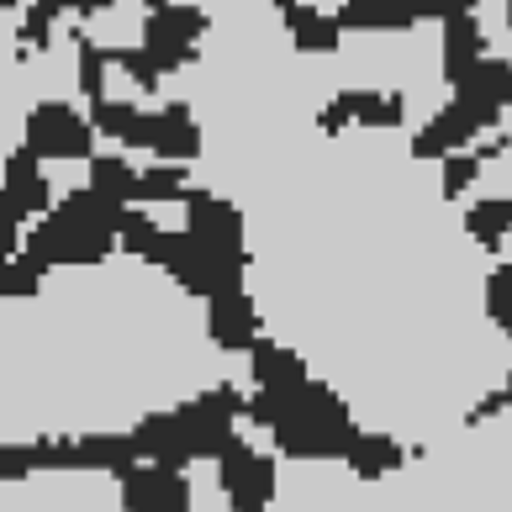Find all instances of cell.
<instances>
[{
	"label": "cell",
	"instance_id": "obj_1",
	"mask_svg": "<svg viewBox=\"0 0 512 512\" xmlns=\"http://www.w3.org/2000/svg\"><path fill=\"white\" fill-rule=\"evenodd\" d=\"M122 217H127V206L106 201V196H96L85 185V191L64 196L53 212L37 217V227L22 238V259L43 280L53 270H85V264H101L111 249H117V238H122Z\"/></svg>",
	"mask_w": 512,
	"mask_h": 512
},
{
	"label": "cell",
	"instance_id": "obj_2",
	"mask_svg": "<svg viewBox=\"0 0 512 512\" xmlns=\"http://www.w3.org/2000/svg\"><path fill=\"white\" fill-rule=\"evenodd\" d=\"M212 32V11L196 6V0H164L143 16V37L132 43H101L106 64L122 69L138 90H159L169 74H180L196 59L201 37Z\"/></svg>",
	"mask_w": 512,
	"mask_h": 512
},
{
	"label": "cell",
	"instance_id": "obj_3",
	"mask_svg": "<svg viewBox=\"0 0 512 512\" xmlns=\"http://www.w3.org/2000/svg\"><path fill=\"white\" fill-rule=\"evenodd\" d=\"M85 117H90V127H96L101 138L122 143V148H138V154H154L159 164H196L201 148H206L201 122H196V111L185 101L143 111L132 101L101 96V101H85Z\"/></svg>",
	"mask_w": 512,
	"mask_h": 512
},
{
	"label": "cell",
	"instance_id": "obj_4",
	"mask_svg": "<svg viewBox=\"0 0 512 512\" xmlns=\"http://www.w3.org/2000/svg\"><path fill=\"white\" fill-rule=\"evenodd\" d=\"M212 476L227 512H270L280 486V454L270 444H254L249 428H238V439L212 460Z\"/></svg>",
	"mask_w": 512,
	"mask_h": 512
},
{
	"label": "cell",
	"instance_id": "obj_5",
	"mask_svg": "<svg viewBox=\"0 0 512 512\" xmlns=\"http://www.w3.org/2000/svg\"><path fill=\"white\" fill-rule=\"evenodd\" d=\"M96 138L85 106L74 101H37L27 117V148L37 154V164H90L96 159Z\"/></svg>",
	"mask_w": 512,
	"mask_h": 512
},
{
	"label": "cell",
	"instance_id": "obj_6",
	"mask_svg": "<svg viewBox=\"0 0 512 512\" xmlns=\"http://www.w3.org/2000/svg\"><path fill=\"white\" fill-rule=\"evenodd\" d=\"M180 201H185V233H191L212 259L233 264V270H249V233H243L238 206L222 201L217 191H201V185H191Z\"/></svg>",
	"mask_w": 512,
	"mask_h": 512
},
{
	"label": "cell",
	"instance_id": "obj_7",
	"mask_svg": "<svg viewBox=\"0 0 512 512\" xmlns=\"http://www.w3.org/2000/svg\"><path fill=\"white\" fill-rule=\"evenodd\" d=\"M117 491L122 512H196V476L175 465H127Z\"/></svg>",
	"mask_w": 512,
	"mask_h": 512
},
{
	"label": "cell",
	"instance_id": "obj_8",
	"mask_svg": "<svg viewBox=\"0 0 512 512\" xmlns=\"http://www.w3.org/2000/svg\"><path fill=\"white\" fill-rule=\"evenodd\" d=\"M407 101L402 90H338V96L322 106L317 127L322 132H344V127H402Z\"/></svg>",
	"mask_w": 512,
	"mask_h": 512
},
{
	"label": "cell",
	"instance_id": "obj_9",
	"mask_svg": "<svg viewBox=\"0 0 512 512\" xmlns=\"http://www.w3.org/2000/svg\"><path fill=\"white\" fill-rule=\"evenodd\" d=\"M206 333L222 354H249L259 338H264V322H259V301L254 291H222L206 301Z\"/></svg>",
	"mask_w": 512,
	"mask_h": 512
},
{
	"label": "cell",
	"instance_id": "obj_10",
	"mask_svg": "<svg viewBox=\"0 0 512 512\" xmlns=\"http://www.w3.org/2000/svg\"><path fill=\"white\" fill-rule=\"evenodd\" d=\"M481 59H486V37H481L476 11L444 16V80H449V85H460Z\"/></svg>",
	"mask_w": 512,
	"mask_h": 512
},
{
	"label": "cell",
	"instance_id": "obj_11",
	"mask_svg": "<svg viewBox=\"0 0 512 512\" xmlns=\"http://www.w3.org/2000/svg\"><path fill=\"white\" fill-rule=\"evenodd\" d=\"M286 32H291V43L301 53H338V43H344V32H338L333 16L307 6V0H296V6L286 11Z\"/></svg>",
	"mask_w": 512,
	"mask_h": 512
},
{
	"label": "cell",
	"instance_id": "obj_12",
	"mask_svg": "<svg viewBox=\"0 0 512 512\" xmlns=\"http://www.w3.org/2000/svg\"><path fill=\"white\" fill-rule=\"evenodd\" d=\"M90 191L117 206H138V164L127 154H96L90 159Z\"/></svg>",
	"mask_w": 512,
	"mask_h": 512
},
{
	"label": "cell",
	"instance_id": "obj_13",
	"mask_svg": "<svg viewBox=\"0 0 512 512\" xmlns=\"http://www.w3.org/2000/svg\"><path fill=\"white\" fill-rule=\"evenodd\" d=\"M69 37H74V59H80V96L85 101H101L106 96V74H111L101 43H96V37H85L80 27H74Z\"/></svg>",
	"mask_w": 512,
	"mask_h": 512
},
{
	"label": "cell",
	"instance_id": "obj_14",
	"mask_svg": "<svg viewBox=\"0 0 512 512\" xmlns=\"http://www.w3.org/2000/svg\"><path fill=\"white\" fill-rule=\"evenodd\" d=\"M465 227L476 233L481 249H502V238L512 233V201H481V206H470Z\"/></svg>",
	"mask_w": 512,
	"mask_h": 512
},
{
	"label": "cell",
	"instance_id": "obj_15",
	"mask_svg": "<svg viewBox=\"0 0 512 512\" xmlns=\"http://www.w3.org/2000/svg\"><path fill=\"white\" fill-rule=\"evenodd\" d=\"M486 312H491V322H497V328L512 338V270H507V264L486 280Z\"/></svg>",
	"mask_w": 512,
	"mask_h": 512
},
{
	"label": "cell",
	"instance_id": "obj_16",
	"mask_svg": "<svg viewBox=\"0 0 512 512\" xmlns=\"http://www.w3.org/2000/svg\"><path fill=\"white\" fill-rule=\"evenodd\" d=\"M154 6H164V0H143V11H154Z\"/></svg>",
	"mask_w": 512,
	"mask_h": 512
}]
</instances>
